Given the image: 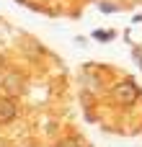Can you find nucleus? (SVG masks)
I'll list each match as a JSON object with an SVG mask.
<instances>
[{
	"instance_id": "3",
	"label": "nucleus",
	"mask_w": 142,
	"mask_h": 147,
	"mask_svg": "<svg viewBox=\"0 0 142 147\" xmlns=\"http://www.w3.org/2000/svg\"><path fill=\"white\" fill-rule=\"evenodd\" d=\"M16 114H18V103H16V98H13V96L0 98V124L13 121V119H16Z\"/></svg>"
},
{
	"instance_id": "4",
	"label": "nucleus",
	"mask_w": 142,
	"mask_h": 147,
	"mask_svg": "<svg viewBox=\"0 0 142 147\" xmlns=\"http://www.w3.org/2000/svg\"><path fill=\"white\" fill-rule=\"evenodd\" d=\"M57 147H80V142L70 137V140H62V142H60V145H57Z\"/></svg>"
},
{
	"instance_id": "1",
	"label": "nucleus",
	"mask_w": 142,
	"mask_h": 147,
	"mask_svg": "<svg viewBox=\"0 0 142 147\" xmlns=\"http://www.w3.org/2000/svg\"><path fill=\"white\" fill-rule=\"evenodd\" d=\"M114 98H116V103H122V106H132V103L140 98V88H137L132 80H124V83H119V85L114 88Z\"/></svg>"
},
{
	"instance_id": "7",
	"label": "nucleus",
	"mask_w": 142,
	"mask_h": 147,
	"mask_svg": "<svg viewBox=\"0 0 142 147\" xmlns=\"http://www.w3.org/2000/svg\"><path fill=\"white\" fill-rule=\"evenodd\" d=\"M135 59H137V62L142 65V52H140V49H135Z\"/></svg>"
},
{
	"instance_id": "8",
	"label": "nucleus",
	"mask_w": 142,
	"mask_h": 147,
	"mask_svg": "<svg viewBox=\"0 0 142 147\" xmlns=\"http://www.w3.org/2000/svg\"><path fill=\"white\" fill-rule=\"evenodd\" d=\"M3 65H5V62H3V54H0V70H3Z\"/></svg>"
},
{
	"instance_id": "2",
	"label": "nucleus",
	"mask_w": 142,
	"mask_h": 147,
	"mask_svg": "<svg viewBox=\"0 0 142 147\" xmlns=\"http://www.w3.org/2000/svg\"><path fill=\"white\" fill-rule=\"evenodd\" d=\"M3 90H8L10 96H16V93H23V78L16 72V70H8L5 75H3Z\"/></svg>"
},
{
	"instance_id": "6",
	"label": "nucleus",
	"mask_w": 142,
	"mask_h": 147,
	"mask_svg": "<svg viewBox=\"0 0 142 147\" xmlns=\"http://www.w3.org/2000/svg\"><path fill=\"white\" fill-rule=\"evenodd\" d=\"M93 36H96V39H103V41H106V39H111V34H101V31H96Z\"/></svg>"
},
{
	"instance_id": "5",
	"label": "nucleus",
	"mask_w": 142,
	"mask_h": 147,
	"mask_svg": "<svg viewBox=\"0 0 142 147\" xmlns=\"http://www.w3.org/2000/svg\"><path fill=\"white\" fill-rule=\"evenodd\" d=\"M101 10H103V13H114L116 5H114V3H101Z\"/></svg>"
}]
</instances>
